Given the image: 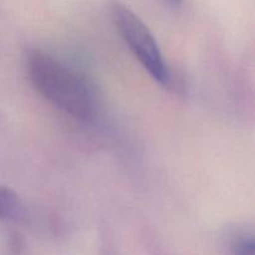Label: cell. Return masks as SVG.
<instances>
[{"label":"cell","instance_id":"cell-1","mask_svg":"<svg viewBox=\"0 0 255 255\" xmlns=\"http://www.w3.org/2000/svg\"><path fill=\"white\" fill-rule=\"evenodd\" d=\"M30 81L45 100L75 119L94 115V97L89 85L79 74L59 60L36 51L27 62Z\"/></svg>","mask_w":255,"mask_h":255},{"label":"cell","instance_id":"cell-4","mask_svg":"<svg viewBox=\"0 0 255 255\" xmlns=\"http://www.w3.org/2000/svg\"><path fill=\"white\" fill-rule=\"evenodd\" d=\"M233 255H254V239L252 236H241L232 246Z\"/></svg>","mask_w":255,"mask_h":255},{"label":"cell","instance_id":"cell-3","mask_svg":"<svg viewBox=\"0 0 255 255\" xmlns=\"http://www.w3.org/2000/svg\"><path fill=\"white\" fill-rule=\"evenodd\" d=\"M21 209L17 194L7 187L0 186V219L15 218Z\"/></svg>","mask_w":255,"mask_h":255},{"label":"cell","instance_id":"cell-5","mask_svg":"<svg viewBox=\"0 0 255 255\" xmlns=\"http://www.w3.org/2000/svg\"><path fill=\"white\" fill-rule=\"evenodd\" d=\"M166 1L168 2V4L173 5V6H177V5L182 4V1H183V0H166Z\"/></svg>","mask_w":255,"mask_h":255},{"label":"cell","instance_id":"cell-2","mask_svg":"<svg viewBox=\"0 0 255 255\" xmlns=\"http://www.w3.org/2000/svg\"><path fill=\"white\" fill-rule=\"evenodd\" d=\"M112 19L117 31L153 80L162 85L169 81V71L156 39L132 10L120 2L112 5Z\"/></svg>","mask_w":255,"mask_h":255}]
</instances>
